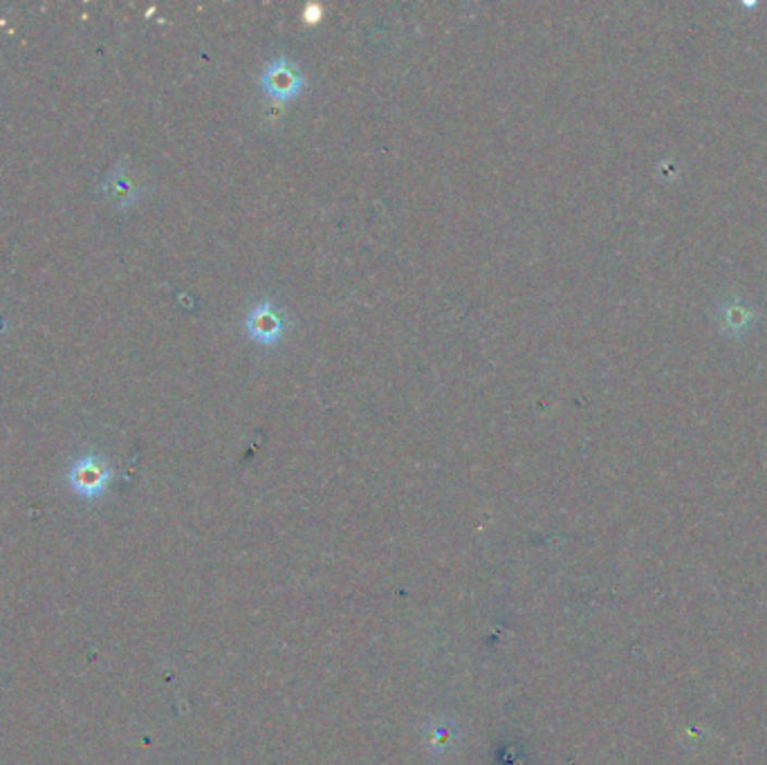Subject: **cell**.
I'll list each match as a JSON object with an SVG mask.
<instances>
[{
  "mask_svg": "<svg viewBox=\"0 0 767 765\" xmlns=\"http://www.w3.org/2000/svg\"><path fill=\"white\" fill-rule=\"evenodd\" d=\"M259 86L268 99L283 103L304 92L306 77L295 61L285 54H279L263 67Z\"/></svg>",
  "mask_w": 767,
  "mask_h": 765,
  "instance_id": "1",
  "label": "cell"
},
{
  "mask_svg": "<svg viewBox=\"0 0 767 765\" xmlns=\"http://www.w3.org/2000/svg\"><path fill=\"white\" fill-rule=\"evenodd\" d=\"M287 331L283 308L270 299L253 304L245 317V333L259 346H276Z\"/></svg>",
  "mask_w": 767,
  "mask_h": 765,
  "instance_id": "2",
  "label": "cell"
},
{
  "mask_svg": "<svg viewBox=\"0 0 767 765\" xmlns=\"http://www.w3.org/2000/svg\"><path fill=\"white\" fill-rule=\"evenodd\" d=\"M111 479H113L111 467H108V462L101 456H95V454H88L77 462H72L67 473L70 488L86 498L101 496L108 483H111Z\"/></svg>",
  "mask_w": 767,
  "mask_h": 765,
  "instance_id": "3",
  "label": "cell"
},
{
  "mask_svg": "<svg viewBox=\"0 0 767 765\" xmlns=\"http://www.w3.org/2000/svg\"><path fill=\"white\" fill-rule=\"evenodd\" d=\"M304 18H306L308 23H317V21L321 18V8H319V5H308Z\"/></svg>",
  "mask_w": 767,
  "mask_h": 765,
  "instance_id": "4",
  "label": "cell"
}]
</instances>
